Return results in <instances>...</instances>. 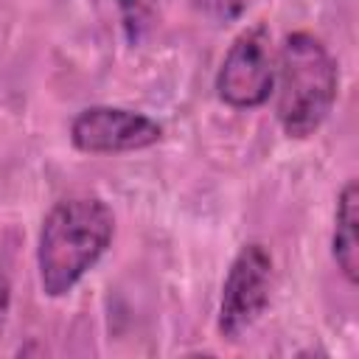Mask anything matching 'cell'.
I'll list each match as a JSON object with an SVG mask.
<instances>
[{"label": "cell", "mask_w": 359, "mask_h": 359, "mask_svg": "<svg viewBox=\"0 0 359 359\" xmlns=\"http://www.w3.org/2000/svg\"><path fill=\"white\" fill-rule=\"evenodd\" d=\"M272 286V255L261 241L244 244L222 283L216 328L224 339H241L264 314Z\"/></svg>", "instance_id": "cell-3"}, {"label": "cell", "mask_w": 359, "mask_h": 359, "mask_svg": "<svg viewBox=\"0 0 359 359\" xmlns=\"http://www.w3.org/2000/svg\"><path fill=\"white\" fill-rule=\"evenodd\" d=\"M202 14L216 22H230L244 11V0H194Z\"/></svg>", "instance_id": "cell-8"}, {"label": "cell", "mask_w": 359, "mask_h": 359, "mask_svg": "<svg viewBox=\"0 0 359 359\" xmlns=\"http://www.w3.org/2000/svg\"><path fill=\"white\" fill-rule=\"evenodd\" d=\"M115 236V216L98 196L56 202L42 219L36 269L45 297H65L98 264Z\"/></svg>", "instance_id": "cell-1"}, {"label": "cell", "mask_w": 359, "mask_h": 359, "mask_svg": "<svg viewBox=\"0 0 359 359\" xmlns=\"http://www.w3.org/2000/svg\"><path fill=\"white\" fill-rule=\"evenodd\" d=\"M337 62L309 31L286 34L278 53L275 118L289 137L314 135L337 101Z\"/></svg>", "instance_id": "cell-2"}, {"label": "cell", "mask_w": 359, "mask_h": 359, "mask_svg": "<svg viewBox=\"0 0 359 359\" xmlns=\"http://www.w3.org/2000/svg\"><path fill=\"white\" fill-rule=\"evenodd\" d=\"M118 8H121V17H123V25H126V34L132 42L140 39V34L149 28L151 22V8L154 3L151 0H118Z\"/></svg>", "instance_id": "cell-7"}, {"label": "cell", "mask_w": 359, "mask_h": 359, "mask_svg": "<svg viewBox=\"0 0 359 359\" xmlns=\"http://www.w3.org/2000/svg\"><path fill=\"white\" fill-rule=\"evenodd\" d=\"M8 309H11V280H8V275L0 272V337H3V331H6Z\"/></svg>", "instance_id": "cell-9"}, {"label": "cell", "mask_w": 359, "mask_h": 359, "mask_svg": "<svg viewBox=\"0 0 359 359\" xmlns=\"http://www.w3.org/2000/svg\"><path fill=\"white\" fill-rule=\"evenodd\" d=\"M272 90L275 67L269 34L264 25H252L241 31L227 48L216 73V95L233 109H255L269 101Z\"/></svg>", "instance_id": "cell-4"}, {"label": "cell", "mask_w": 359, "mask_h": 359, "mask_svg": "<svg viewBox=\"0 0 359 359\" xmlns=\"http://www.w3.org/2000/svg\"><path fill=\"white\" fill-rule=\"evenodd\" d=\"M163 126L132 109L87 107L70 123V143L84 154H126L160 143Z\"/></svg>", "instance_id": "cell-5"}, {"label": "cell", "mask_w": 359, "mask_h": 359, "mask_svg": "<svg viewBox=\"0 0 359 359\" xmlns=\"http://www.w3.org/2000/svg\"><path fill=\"white\" fill-rule=\"evenodd\" d=\"M331 255L337 269L345 275L348 283L359 280V185L348 180L337 199L334 216V236H331Z\"/></svg>", "instance_id": "cell-6"}]
</instances>
